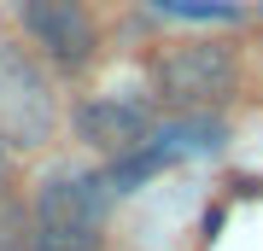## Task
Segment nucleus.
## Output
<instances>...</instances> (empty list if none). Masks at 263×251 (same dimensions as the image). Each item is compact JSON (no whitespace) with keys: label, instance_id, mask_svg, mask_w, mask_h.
<instances>
[{"label":"nucleus","instance_id":"f257e3e1","mask_svg":"<svg viewBox=\"0 0 263 251\" xmlns=\"http://www.w3.org/2000/svg\"><path fill=\"white\" fill-rule=\"evenodd\" d=\"M105 210H111V181L65 169V176L41 181L35 216H29V251H94Z\"/></svg>","mask_w":263,"mask_h":251},{"label":"nucleus","instance_id":"39448f33","mask_svg":"<svg viewBox=\"0 0 263 251\" xmlns=\"http://www.w3.org/2000/svg\"><path fill=\"white\" fill-rule=\"evenodd\" d=\"M76 134L88 146H100L105 158H129V152H141L152 140V117L135 100H88L76 111Z\"/></svg>","mask_w":263,"mask_h":251},{"label":"nucleus","instance_id":"0eeeda50","mask_svg":"<svg viewBox=\"0 0 263 251\" xmlns=\"http://www.w3.org/2000/svg\"><path fill=\"white\" fill-rule=\"evenodd\" d=\"M0 251H6V245H0Z\"/></svg>","mask_w":263,"mask_h":251},{"label":"nucleus","instance_id":"f03ea898","mask_svg":"<svg viewBox=\"0 0 263 251\" xmlns=\"http://www.w3.org/2000/svg\"><path fill=\"white\" fill-rule=\"evenodd\" d=\"M240 82V65L222 41H187V47H164L152 65V93L176 111H211L222 105Z\"/></svg>","mask_w":263,"mask_h":251},{"label":"nucleus","instance_id":"423d86ee","mask_svg":"<svg viewBox=\"0 0 263 251\" xmlns=\"http://www.w3.org/2000/svg\"><path fill=\"white\" fill-rule=\"evenodd\" d=\"M164 12H181V18H240L234 0H158Z\"/></svg>","mask_w":263,"mask_h":251},{"label":"nucleus","instance_id":"20e7f679","mask_svg":"<svg viewBox=\"0 0 263 251\" xmlns=\"http://www.w3.org/2000/svg\"><path fill=\"white\" fill-rule=\"evenodd\" d=\"M53 129V93L18 47H0V140L6 146H41Z\"/></svg>","mask_w":263,"mask_h":251},{"label":"nucleus","instance_id":"7ed1b4c3","mask_svg":"<svg viewBox=\"0 0 263 251\" xmlns=\"http://www.w3.org/2000/svg\"><path fill=\"white\" fill-rule=\"evenodd\" d=\"M18 18H24V35L35 41V53L53 59L59 70L94 65L100 29H94V12L82 0H18Z\"/></svg>","mask_w":263,"mask_h":251}]
</instances>
